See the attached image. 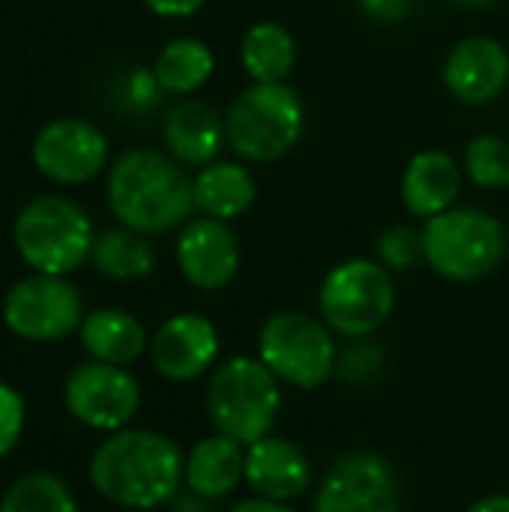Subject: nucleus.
Listing matches in <instances>:
<instances>
[{"label": "nucleus", "instance_id": "nucleus-1", "mask_svg": "<svg viewBox=\"0 0 509 512\" xmlns=\"http://www.w3.org/2000/svg\"><path fill=\"white\" fill-rule=\"evenodd\" d=\"M186 456L180 447L150 429L111 432L90 456V486L126 510H159L183 489Z\"/></svg>", "mask_w": 509, "mask_h": 512}, {"label": "nucleus", "instance_id": "nucleus-2", "mask_svg": "<svg viewBox=\"0 0 509 512\" xmlns=\"http://www.w3.org/2000/svg\"><path fill=\"white\" fill-rule=\"evenodd\" d=\"M105 198L114 219L144 237L168 234L195 210L192 180L183 165L159 150H126L108 171Z\"/></svg>", "mask_w": 509, "mask_h": 512}, {"label": "nucleus", "instance_id": "nucleus-3", "mask_svg": "<svg viewBox=\"0 0 509 512\" xmlns=\"http://www.w3.org/2000/svg\"><path fill=\"white\" fill-rule=\"evenodd\" d=\"M423 261L447 282H480L507 258V228L483 207H450L420 228Z\"/></svg>", "mask_w": 509, "mask_h": 512}, {"label": "nucleus", "instance_id": "nucleus-4", "mask_svg": "<svg viewBox=\"0 0 509 512\" xmlns=\"http://www.w3.org/2000/svg\"><path fill=\"white\" fill-rule=\"evenodd\" d=\"M306 132V108L288 84H249L225 111L228 147L255 165H270L288 156Z\"/></svg>", "mask_w": 509, "mask_h": 512}, {"label": "nucleus", "instance_id": "nucleus-5", "mask_svg": "<svg viewBox=\"0 0 509 512\" xmlns=\"http://www.w3.org/2000/svg\"><path fill=\"white\" fill-rule=\"evenodd\" d=\"M282 411V381L258 357H228L210 372L207 417L213 432L243 447L273 435Z\"/></svg>", "mask_w": 509, "mask_h": 512}, {"label": "nucleus", "instance_id": "nucleus-6", "mask_svg": "<svg viewBox=\"0 0 509 512\" xmlns=\"http://www.w3.org/2000/svg\"><path fill=\"white\" fill-rule=\"evenodd\" d=\"M15 249L33 273L69 276L93 252V222L87 213L60 195H39L15 216Z\"/></svg>", "mask_w": 509, "mask_h": 512}, {"label": "nucleus", "instance_id": "nucleus-7", "mask_svg": "<svg viewBox=\"0 0 509 512\" xmlns=\"http://www.w3.org/2000/svg\"><path fill=\"white\" fill-rule=\"evenodd\" d=\"M396 309L393 273L375 258L336 264L318 288V318L342 339H372Z\"/></svg>", "mask_w": 509, "mask_h": 512}, {"label": "nucleus", "instance_id": "nucleus-8", "mask_svg": "<svg viewBox=\"0 0 509 512\" xmlns=\"http://www.w3.org/2000/svg\"><path fill=\"white\" fill-rule=\"evenodd\" d=\"M258 360L282 384L315 390L336 378V333L315 315L276 312L258 330Z\"/></svg>", "mask_w": 509, "mask_h": 512}, {"label": "nucleus", "instance_id": "nucleus-9", "mask_svg": "<svg viewBox=\"0 0 509 512\" xmlns=\"http://www.w3.org/2000/svg\"><path fill=\"white\" fill-rule=\"evenodd\" d=\"M84 321L81 294L66 276L33 273L3 297V324L24 342H60Z\"/></svg>", "mask_w": 509, "mask_h": 512}, {"label": "nucleus", "instance_id": "nucleus-10", "mask_svg": "<svg viewBox=\"0 0 509 512\" xmlns=\"http://www.w3.org/2000/svg\"><path fill=\"white\" fill-rule=\"evenodd\" d=\"M63 405L72 420L96 432H120L141 411V384L126 366L81 363L63 384Z\"/></svg>", "mask_w": 509, "mask_h": 512}, {"label": "nucleus", "instance_id": "nucleus-11", "mask_svg": "<svg viewBox=\"0 0 509 512\" xmlns=\"http://www.w3.org/2000/svg\"><path fill=\"white\" fill-rule=\"evenodd\" d=\"M312 512H402L396 468L369 450L339 456L318 480Z\"/></svg>", "mask_w": 509, "mask_h": 512}, {"label": "nucleus", "instance_id": "nucleus-12", "mask_svg": "<svg viewBox=\"0 0 509 512\" xmlns=\"http://www.w3.org/2000/svg\"><path fill=\"white\" fill-rule=\"evenodd\" d=\"M30 159L42 177L63 186L93 180L108 162V138L99 126L81 117H60L45 123L33 144Z\"/></svg>", "mask_w": 509, "mask_h": 512}, {"label": "nucleus", "instance_id": "nucleus-13", "mask_svg": "<svg viewBox=\"0 0 509 512\" xmlns=\"http://www.w3.org/2000/svg\"><path fill=\"white\" fill-rule=\"evenodd\" d=\"M153 369L174 384H189L216 369L222 339L210 318L198 312L171 315L150 339Z\"/></svg>", "mask_w": 509, "mask_h": 512}, {"label": "nucleus", "instance_id": "nucleus-14", "mask_svg": "<svg viewBox=\"0 0 509 512\" xmlns=\"http://www.w3.org/2000/svg\"><path fill=\"white\" fill-rule=\"evenodd\" d=\"M183 279L201 291H222L240 273V243L228 222L198 216L189 219L174 246Z\"/></svg>", "mask_w": 509, "mask_h": 512}, {"label": "nucleus", "instance_id": "nucleus-15", "mask_svg": "<svg viewBox=\"0 0 509 512\" xmlns=\"http://www.w3.org/2000/svg\"><path fill=\"white\" fill-rule=\"evenodd\" d=\"M447 93L465 105H489L509 84V51L495 36L459 39L441 69Z\"/></svg>", "mask_w": 509, "mask_h": 512}, {"label": "nucleus", "instance_id": "nucleus-16", "mask_svg": "<svg viewBox=\"0 0 509 512\" xmlns=\"http://www.w3.org/2000/svg\"><path fill=\"white\" fill-rule=\"evenodd\" d=\"M312 462L288 438L267 435L246 447V486L258 498L291 504L312 489Z\"/></svg>", "mask_w": 509, "mask_h": 512}, {"label": "nucleus", "instance_id": "nucleus-17", "mask_svg": "<svg viewBox=\"0 0 509 512\" xmlns=\"http://www.w3.org/2000/svg\"><path fill=\"white\" fill-rule=\"evenodd\" d=\"M165 147L171 159L189 168H204L219 159V150L228 144L225 117L201 99H186L174 105L162 126Z\"/></svg>", "mask_w": 509, "mask_h": 512}, {"label": "nucleus", "instance_id": "nucleus-18", "mask_svg": "<svg viewBox=\"0 0 509 512\" xmlns=\"http://www.w3.org/2000/svg\"><path fill=\"white\" fill-rule=\"evenodd\" d=\"M402 204L417 219H432L456 207L462 192V168L447 150H420L402 174Z\"/></svg>", "mask_w": 509, "mask_h": 512}, {"label": "nucleus", "instance_id": "nucleus-19", "mask_svg": "<svg viewBox=\"0 0 509 512\" xmlns=\"http://www.w3.org/2000/svg\"><path fill=\"white\" fill-rule=\"evenodd\" d=\"M246 483V447L228 435H207L189 453L183 465V486L210 498L222 501L234 495Z\"/></svg>", "mask_w": 509, "mask_h": 512}, {"label": "nucleus", "instance_id": "nucleus-20", "mask_svg": "<svg viewBox=\"0 0 509 512\" xmlns=\"http://www.w3.org/2000/svg\"><path fill=\"white\" fill-rule=\"evenodd\" d=\"M78 336L90 360L111 363V366H129L150 348L144 324L126 309L105 306L87 312L78 327Z\"/></svg>", "mask_w": 509, "mask_h": 512}, {"label": "nucleus", "instance_id": "nucleus-21", "mask_svg": "<svg viewBox=\"0 0 509 512\" xmlns=\"http://www.w3.org/2000/svg\"><path fill=\"white\" fill-rule=\"evenodd\" d=\"M192 195H195V210L201 216L234 222L252 210L258 183L252 177V171L243 168L240 162L216 159L195 174Z\"/></svg>", "mask_w": 509, "mask_h": 512}, {"label": "nucleus", "instance_id": "nucleus-22", "mask_svg": "<svg viewBox=\"0 0 509 512\" xmlns=\"http://www.w3.org/2000/svg\"><path fill=\"white\" fill-rule=\"evenodd\" d=\"M240 63L252 84H279L297 63V39L279 21H258L243 33Z\"/></svg>", "mask_w": 509, "mask_h": 512}, {"label": "nucleus", "instance_id": "nucleus-23", "mask_svg": "<svg viewBox=\"0 0 509 512\" xmlns=\"http://www.w3.org/2000/svg\"><path fill=\"white\" fill-rule=\"evenodd\" d=\"M90 261L102 276H108L114 282L147 279L156 270V252H153L150 240L123 225L105 228L96 234Z\"/></svg>", "mask_w": 509, "mask_h": 512}, {"label": "nucleus", "instance_id": "nucleus-24", "mask_svg": "<svg viewBox=\"0 0 509 512\" xmlns=\"http://www.w3.org/2000/svg\"><path fill=\"white\" fill-rule=\"evenodd\" d=\"M213 69H216L213 48L195 36L171 39L153 63V75L159 87L174 96H189L201 90L210 81Z\"/></svg>", "mask_w": 509, "mask_h": 512}, {"label": "nucleus", "instance_id": "nucleus-25", "mask_svg": "<svg viewBox=\"0 0 509 512\" xmlns=\"http://www.w3.org/2000/svg\"><path fill=\"white\" fill-rule=\"evenodd\" d=\"M0 512H78V504L60 477L27 474L6 489Z\"/></svg>", "mask_w": 509, "mask_h": 512}, {"label": "nucleus", "instance_id": "nucleus-26", "mask_svg": "<svg viewBox=\"0 0 509 512\" xmlns=\"http://www.w3.org/2000/svg\"><path fill=\"white\" fill-rule=\"evenodd\" d=\"M462 171L480 189H507L509 186V144L498 135H477L465 147Z\"/></svg>", "mask_w": 509, "mask_h": 512}, {"label": "nucleus", "instance_id": "nucleus-27", "mask_svg": "<svg viewBox=\"0 0 509 512\" xmlns=\"http://www.w3.org/2000/svg\"><path fill=\"white\" fill-rule=\"evenodd\" d=\"M384 363H387L384 345L372 339H351L345 348H339L336 378L345 384H369L381 375Z\"/></svg>", "mask_w": 509, "mask_h": 512}, {"label": "nucleus", "instance_id": "nucleus-28", "mask_svg": "<svg viewBox=\"0 0 509 512\" xmlns=\"http://www.w3.org/2000/svg\"><path fill=\"white\" fill-rule=\"evenodd\" d=\"M378 261L390 273H405L423 261V234L408 225H393L378 237Z\"/></svg>", "mask_w": 509, "mask_h": 512}, {"label": "nucleus", "instance_id": "nucleus-29", "mask_svg": "<svg viewBox=\"0 0 509 512\" xmlns=\"http://www.w3.org/2000/svg\"><path fill=\"white\" fill-rule=\"evenodd\" d=\"M24 420H27V408H24L21 393L9 387L6 381H0V459L18 447Z\"/></svg>", "mask_w": 509, "mask_h": 512}, {"label": "nucleus", "instance_id": "nucleus-30", "mask_svg": "<svg viewBox=\"0 0 509 512\" xmlns=\"http://www.w3.org/2000/svg\"><path fill=\"white\" fill-rule=\"evenodd\" d=\"M159 93H165L153 75V69H135L129 78H126V96L135 108H150L156 105Z\"/></svg>", "mask_w": 509, "mask_h": 512}, {"label": "nucleus", "instance_id": "nucleus-31", "mask_svg": "<svg viewBox=\"0 0 509 512\" xmlns=\"http://www.w3.org/2000/svg\"><path fill=\"white\" fill-rule=\"evenodd\" d=\"M417 3L420 0H360V9L378 24H399L417 9Z\"/></svg>", "mask_w": 509, "mask_h": 512}, {"label": "nucleus", "instance_id": "nucleus-32", "mask_svg": "<svg viewBox=\"0 0 509 512\" xmlns=\"http://www.w3.org/2000/svg\"><path fill=\"white\" fill-rule=\"evenodd\" d=\"M207 0H144V6L159 18H189L195 15Z\"/></svg>", "mask_w": 509, "mask_h": 512}, {"label": "nucleus", "instance_id": "nucleus-33", "mask_svg": "<svg viewBox=\"0 0 509 512\" xmlns=\"http://www.w3.org/2000/svg\"><path fill=\"white\" fill-rule=\"evenodd\" d=\"M168 512H216V501H210V498H204V495H198V492H192V489L183 486L171 498Z\"/></svg>", "mask_w": 509, "mask_h": 512}, {"label": "nucleus", "instance_id": "nucleus-34", "mask_svg": "<svg viewBox=\"0 0 509 512\" xmlns=\"http://www.w3.org/2000/svg\"><path fill=\"white\" fill-rule=\"evenodd\" d=\"M228 512H294L291 504H282V501H270V498H243L240 504H234Z\"/></svg>", "mask_w": 509, "mask_h": 512}, {"label": "nucleus", "instance_id": "nucleus-35", "mask_svg": "<svg viewBox=\"0 0 509 512\" xmlns=\"http://www.w3.org/2000/svg\"><path fill=\"white\" fill-rule=\"evenodd\" d=\"M465 512H509V495L507 492L483 495L480 501H474Z\"/></svg>", "mask_w": 509, "mask_h": 512}, {"label": "nucleus", "instance_id": "nucleus-36", "mask_svg": "<svg viewBox=\"0 0 509 512\" xmlns=\"http://www.w3.org/2000/svg\"><path fill=\"white\" fill-rule=\"evenodd\" d=\"M453 6H459V9H489V6H495L498 0H450Z\"/></svg>", "mask_w": 509, "mask_h": 512}]
</instances>
